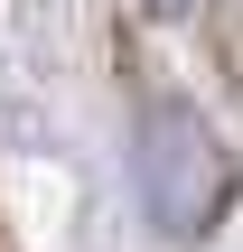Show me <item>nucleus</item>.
<instances>
[{"label":"nucleus","mask_w":243,"mask_h":252,"mask_svg":"<svg viewBox=\"0 0 243 252\" xmlns=\"http://www.w3.org/2000/svg\"><path fill=\"white\" fill-rule=\"evenodd\" d=\"M131 168H140V206H150V224H159L169 243L215 234L225 206H234V159H225V140H215L187 103H169V94L140 112Z\"/></svg>","instance_id":"1"},{"label":"nucleus","mask_w":243,"mask_h":252,"mask_svg":"<svg viewBox=\"0 0 243 252\" xmlns=\"http://www.w3.org/2000/svg\"><path fill=\"white\" fill-rule=\"evenodd\" d=\"M140 9H150V19H187L197 0H140Z\"/></svg>","instance_id":"2"}]
</instances>
